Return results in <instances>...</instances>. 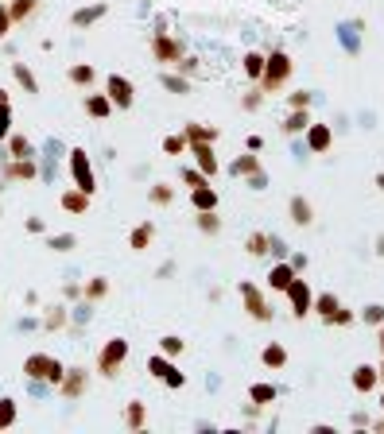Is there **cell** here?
I'll return each mask as SVG.
<instances>
[{
    "label": "cell",
    "mask_w": 384,
    "mask_h": 434,
    "mask_svg": "<svg viewBox=\"0 0 384 434\" xmlns=\"http://www.w3.org/2000/svg\"><path fill=\"white\" fill-rule=\"evenodd\" d=\"M62 361L51 353H31L23 357V376H28V384H59L62 380Z\"/></svg>",
    "instance_id": "obj_1"
},
{
    "label": "cell",
    "mask_w": 384,
    "mask_h": 434,
    "mask_svg": "<svg viewBox=\"0 0 384 434\" xmlns=\"http://www.w3.org/2000/svg\"><path fill=\"white\" fill-rule=\"evenodd\" d=\"M291 55L288 51H272L264 59V74H260V86H264V93H280L283 86H288V78H291Z\"/></svg>",
    "instance_id": "obj_2"
},
{
    "label": "cell",
    "mask_w": 384,
    "mask_h": 434,
    "mask_svg": "<svg viewBox=\"0 0 384 434\" xmlns=\"http://www.w3.org/2000/svg\"><path fill=\"white\" fill-rule=\"evenodd\" d=\"M67 167H70V178H74L78 190H86L89 198H94V194H97V175H94V159H89L86 147H70Z\"/></svg>",
    "instance_id": "obj_3"
},
{
    "label": "cell",
    "mask_w": 384,
    "mask_h": 434,
    "mask_svg": "<svg viewBox=\"0 0 384 434\" xmlns=\"http://www.w3.org/2000/svg\"><path fill=\"white\" fill-rule=\"evenodd\" d=\"M125 361H128V341L125 338H109L101 346V353H97V376L113 380V376L125 368Z\"/></svg>",
    "instance_id": "obj_4"
},
{
    "label": "cell",
    "mask_w": 384,
    "mask_h": 434,
    "mask_svg": "<svg viewBox=\"0 0 384 434\" xmlns=\"http://www.w3.org/2000/svg\"><path fill=\"white\" fill-rule=\"evenodd\" d=\"M148 376H155V380H163L171 392L186 388V372H179L175 361H171L167 353H152V357H148Z\"/></svg>",
    "instance_id": "obj_5"
},
{
    "label": "cell",
    "mask_w": 384,
    "mask_h": 434,
    "mask_svg": "<svg viewBox=\"0 0 384 434\" xmlns=\"http://www.w3.org/2000/svg\"><path fill=\"white\" fill-rule=\"evenodd\" d=\"M183 55H186L183 39L167 35V31H155V35H152V59L159 62V67H175Z\"/></svg>",
    "instance_id": "obj_6"
},
{
    "label": "cell",
    "mask_w": 384,
    "mask_h": 434,
    "mask_svg": "<svg viewBox=\"0 0 384 434\" xmlns=\"http://www.w3.org/2000/svg\"><path fill=\"white\" fill-rule=\"evenodd\" d=\"M237 291H241V302H244V310H249V318H256V322H272V307L264 302V295H260L256 283L244 280Z\"/></svg>",
    "instance_id": "obj_7"
},
{
    "label": "cell",
    "mask_w": 384,
    "mask_h": 434,
    "mask_svg": "<svg viewBox=\"0 0 384 434\" xmlns=\"http://www.w3.org/2000/svg\"><path fill=\"white\" fill-rule=\"evenodd\" d=\"M105 93H109L113 109H132V101H136V86L128 78H120V74L105 78Z\"/></svg>",
    "instance_id": "obj_8"
},
{
    "label": "cell",
    "mask_w": 384,
    "mask_h": 434,
    "mask_svg": "<svg viewBox=\"0 0 384 434\" xmlns=\"http://www.w3.org/2000/svg\"><path fill=\"white\" fill-rule=\"evenodd\" d=\"M55 388H59L62 399H81V396H86V388H89V372H86V368H67Z\"/></svg>",
    "instance_id": "obj_9"
},
{
    "label": "cell",
    "mask_w": 384,
    "mask_h": 434,
    "mask_svg": "<svg viewBox=\"0 0 384 434\" xmlns=\"http://www.w3.org/2000/svg\"><path fill=\"white\" fill-rule=\"evenodd\" d=\"M283 295H288L291 314H295V318H307V314H310V302H315V299H310V283H307V280H299V275H295V280L288 283V291H283Z\"/></svg>",
    "instance_id": "obj_10"
},
{
    "label": "cell",
    "mask_w": 384,
    "mask_h": 434,
    "mask_svg": "<svg viewBox=\"0 0 384 434\" xmlns=\"http://www.w3.org/2000/svg\"><path fill=\"white\" fill-rule=\"evenodd\" d=\"M0 178H8V183H31V178H39V167H35V159H8L0 167Z\"/></svg>",
    "instance_id": "obj_11"
},
{
    "label": "cell",
    "mask_w": 384,
    "mask_h": 434,
    "mask_svg": "<svg viewBox=\"0 0 384 434\" xmlns=\"http://www.w3.org/2000/svg\"><path fill=\"white\" fill-rule=\"evenodd\" d=\"M191 155H194V167L202 171L206 178H218V171H222V163H218V152L214 144H191Z\"/></svg>",
    "instance_id": "obj_12"
},
{
    "label": "cell",
    "mask_w": 384,
    "mask_h": 434,
    "mask_svg": "<svg viewBox=\"0 0 384 434\" xmlns=\"http://www.w3.org/2000/svg\"><path fill=\"white\" fill-rule=\"evenodd\" d=\"M307 147H310V152H315V155H326V152H330V144H334V132H330V125H315V120H310V125H307Z\"/></svg>",
    "instance_id": "obj_13"
},
{
    "label": "cell",
    "mask_w": 384,
    "mask_h": 434,
    "mask_svg": "<svg viewBox=\"0 0 384 434\" xmlns=\"http://www.w3.org/2000/svg\"><path fill=\"white\" fill-rule=\"evenodd\" d=\"M295 280V268H291V260H276L272 268H268V291H288V283Z\"/></svg>",
    "instance_id": "obj_14"
},
{
    "label": "cell",
    "mask_w": 384,
    "mask_h": 434,
    "mask_svg": "<svg viewBox=\"0 0 384 434\" xmlns=\"http://www.w3.org/2000/svg\"><path fill=\"white\" fill-rule=\"evenodd\" d=\"M349 384H354V392H361V396H369V392L380 384V372H377V365H357V368H354V376H349Z\"/></svg>",
    "instance_id": "obj_15"
},
{
    "label": "cell",
    "mask_w": 384,
    "mask_h": 434,
    "mask_svg": "<svg viewBox=\"0 0 384 434\" xmlns=\"http://www.w3.org/2000/svg\"><path fill=\"white\" fill-rule=\"evenodd\" d=\"M105 12H109V4H105V0H97V4H86V8H78V12L70 16V23H74L78 31H86V28H94V23L101 20Z\"/></svg>",
    "instance_id": "obj_16"
},
{
    "label": "cell",
    "mask_w": 384,
    "mask_h": 434,
    "mask_svg": "<svg viewBox=\"0 0 384 434\" xmlns=\"http://www.w3.org/2000/svg\"><path fill=\"white\" fill-rule=\"evenodd\" d=\"M62 210L67 214H74V217H81V214H89V194L86 190H78V186H70V190H62Z\"/></svg>",
    "instance_id": "obj_17"
},
{
    "label": "cell",
    "mask_w": 384,
    "mask_h": 434,
    "mask_svg": "<svg viewBox=\"0 0 384 434\" xmlns=\"http://www.w3.org/2000/svg\"><path fill=\"white\" fill-rule=\"evenodd\" d=\"M8 159H35V144L28 140V136H20V132H8Z\"/></svg>",
    "instance_id": "obj_18"
},
{
    "label": "cell",
    "mask_w": 384,
    "mask_h": 434,
    "mask_svg": "<svg viewBox=\"0 0 384 434\" xmlns=\"http://www.w3.org/2000/svg\"><path fill=\"white\" fill-rule=\"evenodd\" d=\"M288 217L295 221V225H310V221H315V206H310V198H303V194H295V198L288 202Z\"/></svg>",
    "instance_id": "obj_19"
},
{
    "label": "cell",
    "mask_w": 384,
    "mask_h": 434,
    "mask_svg": "<svg viewBox=\"0 0 384 434\" xmlns=\"http://www.w3.org/2000/svg\"><path fill=\"white\" fill-rule=\"evenodd\" d=\"M191 206H194V214H198V210H218V186H210V183L194 186V190H191Z\"/></svg>",
    "instance_id": "obj_20"
},
{
    "label": "cell",
    "mask_w": 384,
    "mask_h": 434,
    "mask_svg": "<svg viewBox=\"0 0 384 434\" xmlns=\"http://www.w3.org/2000/svg\"><path fill=\"white\" fill-rule=\"evenodd\" d=\"M183 140H186V147H191V144H214L218 140V128L214 125H198V120H194V125L183 128Z\"/></svg>",
    "instance_id": "obj_21"
},
{
    "label": "cell",
    "mask_w": 384,
    "mask_h": 434,
    "mask_svg": "<svg viewBox=\"0 0 384 434\" xmlns=\"http://www.w3.org/2000/svg\"><path fill=\"white\" fill-rule=\"evenodd\" d=\"M67 78H70V86H78V89H89V86H94V81H97V67H94V62H74Z\"/></svg>",
    "instance_id": "obj_22"
},
{
    "label": "cell",
    "mask_w": 384,
    "mask_h": 434,
    "mask_svg": "<svg viewBox=\"0 0 384 434\" xmlns=\"http://www.w3.org/2000/svg\"><path fill=\"white\" fill-rule=\"evenodd\" d=\"M152 241H155V225L152 221H140V225L132 229V236H128V249L144 252V249H152Z\"/></svg>",
    "instance_id": "obj_23"
},
{
    "label": "cell",
    "mask_w": 384,
    "mask_h": 434,
    "mask_svg": "<svg viewBox=\"0 0 384 434\" xmlns=\"http://www.w3.org/2000/svg\"><path fill=\"white\" fill-rule=\"evenodd\" d=\"M8 4V16H12V23H28L31 16L39 12V0H4Z\"/></svg>",
    "instance_id": "obj_24"
},
{
    "label": "cell",
    "mask_w": 384,
    "mask_h": 434,
    "mask_svg": "<svg viewBox=\"0 0 384 434\" xmlns=\"http://www.w3.org/2000/svg\"><path fill=\"white\" fill-rule=\"evenodd\" d=\"M260 365H264V368H272V372H280V368L288 365V349H283L280 341L264 346V353H260Z\"/></svg>",
    "instance_id": "obj_25"
},
{
    "label": "cell",
    "mask_w": 384,
    "mask_h": 434,
    "mask_svg": "<svg viewBox=\"0 0 384 434\" xmlns=\"http://www.w3.org/2000/svg\"><path fill=\"white\" fill-rule=\"evenodd\" d=\"M12 74H16V81H20V89H23V93H31V97L39 93V78L31 74L28 62H12Z\"/></svg>",
    "instance_id": "obj_26"
},
{
    "label": "cell",
    "mask_w": 384,
    "mask_h": 434,
    "mask_svg": "<svg viewBox=\"0 0 384 434\" xmlns=\"http://www.w3.org/2000/svg\"><path fill=\"white\" fill-rule=\"evenodd\" d=\"M86 113H89V117H97V120H105L113 113L109 93H86Z\"/></svg>",
    "instance_id": "obj_27"
},
{
    "label": "cell",
    "mask_w": 384,
    "mask_h": 434,
    "mask_svg": "<svg viewBox=\"0 0 384 434\" xmlns=\"http://www.w3.org/2000/svg\"><path fill=\"white\" fill-rule=\"evenodd\" d=\"M276 399H280V388H276V384H252L249 388V404L268 407V404H276Z\"/></svg>",
    "instance_id": "obj_28"
},
{
    "label": "cell",
    "mask_w": 384,
    "mask_h": 434,
    "mask_svg": "<svg viewBox=\"0 0 384 434\" xmlns=\"http://www.w3.org/2000/svg\"><path fill=\"white\" fill-rule=\"evenodd\" d=\"M144 423H148V407H144L140 399H132V404L125 407V427L128 430H144Z\"/></svg>",
    "instance_id": "obj_29"
},
{
    "label": "cell",
    "mask_w": 384,
    "mask_h": 434,
    "mask_svg": "<svg viewBox=\"0 0 384 434\" xmlns=\"http://www.w3.org/2000/svg\"><path fill=\"white\" fill-rule=\"evenodd\" d=\"M264 59L268 55H260V51H249L241 59V70H244V78L249 81H260V74H264Z\"/></svg>",
    "instance_id": "obj_30"
},
{
    "label": "cell",
    "mask_w": 384,
    "mask_h": 434,
    "mask_svg": "<svg viewBox=\"0 0 384 434\" xmlns=\"http://www.w3.org/2000/svg\"><path fill=\"white\" fill-rule=\"evenodd\" d=\"M310 307H315V314L322 318V322H330V314L341 307V302H338V295H330V291H326V295H318V299L310 302Z\"/></svg>",
    "instance_id": "obj_31"
},
{
    "label": "cell",
    "mask_w": 384,
    "mask_h": 434,
    "mask_svg": "<svg viewBox=\"0 0 384 434\" xmlns=\"http://www.w3.org/2000/svg\"><path fill=\"white\" fill-rule=\"evenodd\" d=\"M194 221H198V229H202L206 236H218V233H222V217H218V210H198V217H194Z\"/></svg>",
    "instance_id": "obj_32"
},
{
    "label": "cell",
    "mask_w": 384,
    "mask_h": 434,
    "mask_svg": "<svg viewBox=\"0 0 384 434\" xmlns=\"http://www.w3.org/2000/svg\"><path fill=\"white\" fill-rule=\"evenodd\" d=\"M307 125H310V109H291V117H288V125H283V132H288V136H299V132H307Z\"/></svg>",
    "instance_id": "obj_33"
},
{
    "label": "cell",
    "mask_w": 384,
    "mask_h": 434,
    "mask_svg": "<svg viewBox=\"0 0 384 434\" xmlns=\"http://www.w3.org/2000/svg\"><path fill=\"white\" fill-rule=\"evenodd\" d=\"M81 295H86L89 302H101L105 295H109V280H105V275H94V280H89L86 287H81Z\"/></svg>",
    "instance_id": "obj_34"
},
{
    "label": "cell",
    "mask_w": 384,
    "mask_h": 434,
    "mask_svg": "<svg viewBox=\"0 0 384 434\" xmlns=\"http://www.w3.org/2000/svg\"><path fill=\"white\" fill-rule=\"evenodd\" d=\"M67 322H70L67 307H51V310L43 314V330H67Z\"/></svg>",
    "instance_id": "obj_35"
},
{
    "label": "cell",
    "mask_w": 384,
    "mask_h": 434,
    "mask_svg": "<svg viewBox=\"0 0 384 434\" xmlns=\"http://www.w3.org/2000/svg\"><path fill=\"white\" fill-rule=\"evenodd\" d=\"M268 244H272V236H268V233H249V241H244V252H249V256H264Z\"/></svg>",
    "instance_id": "obj_36"
},
{
    "label": "cell",
    "mask_w": 384,
    "mask_h": 434,
    "mask_svg": "<svg viewBox=\"0 0 384 434\" xmlns=\"http://www.w3.org/2000/svg\"><path fill=\"white\" fill-rule=\"evenodd\" d=\"M148 202H152V206H171V202H175V190H171L167 183H155L148 190Z\"/></svg>",
    "instance_id": "obj_37"
},
{
    "label": "cell",
    "mask_w": 384,
    "mask_h": 434,
    "mask_svg": "<svg viewBox=\"0 0 384 434\" xmlns=\"http://www.w3.org/2000/svg\"><path fill=\"white\" fill-rule=\"evenodd\" d=\"M183 349H186V341L179 338V333H167V338H159V353H167L171 361H175V357L183 353Z\"/></svg>",
    "instance_id": "obj_38"
},
{
    "label": "cell",
    "mask_w": 384,
    "mask_h": 434,
    "mask_svg": "<svg viewBox=\"0 0 384 434\" xmlns=\"http://www.w3.org/2000/svg\"><path fill=\"white\" fill-rule=\"evenodd\" d=\"M8 427H16V399L0 396V430H8Z\"/></svg>",
    "instance_id": "obj_39"
},
{
    "label": "cell",
    "mask_w": 384,
    "mask_h": 434,
    "mask_svg": "<svg viewBox=\"0 0 384 434\" xmlns=\"http://www.w3.org/2000/svg\"><path fill=\"white\" fill-rule=\"evenodd\" d=\"M230 171H233V175H241V178H244V175H256V171H260V159H256V155H241V159H237Z\"/></svg>",
    "instance_id": "obj_40"
},
{
    "label": "cell",
    "mask_w": 384,
    "mask_h": 434,
    "mask_svg": "<svg viewBox=\"0 0 384 434\" xmlns=\"http://www.w3.org/2000/svg\"><path fill=\"white\" fill-rule=\"evenodd\" d=\"M361 322L365 326H384V307L380 302H369V307L361 310Z\"/></svg>",
    "instance_id": "obj_41"
},
{
    "label": "cell",
    "mask_w": 384,
    "mask_h": 434,
    "mask_svg": "<svg viewBox=\"0 0 384 434\" xmlns=\"http://www.w3.org/2000/svg\"><path fill=\"white\" fill-rule=\"evenodd\" d=\"M163 86H167L171 93H186V89H191V78H183V74H163Z\"/></svg>",
    "instance_id": "obj_42"
},
{
    "label": "cell",
    "mask_w": 384,
    "mask_h": 434,
    "mask_svg": "<svg viewBox=\"0 0 384 434\" xmlns=\"http://www.w3.org/2000/svg\"><path fill=\"white\" fill-rule=\"evenodd\" d=\"M74 236H70V233H59V236H47V249H55V252H70V249H74Z\"/></svg>",
    "instance_id": "obj_43"
},
{
    "label": "cell",
    "mask_w": 384,
    "mask_h": 434,
    "mask_svg": "<svg viewBox=\"0 0 384 434\" xmlns=\"http://www.w3.org/2000/svg\"><path fill=\"white\" fill-rule=\"evenodd\" d=\"M183 152H191V147H186V140H183V132L163 140V155H183Z\"/></svg>",
    "instance_id": "obj_44"
},
{
    "label": "cell",
    "mask_w": 384,
    "mask_h": 434,
    "mask_svg": "<svg viewBox=\"0 0 384 434\" xmlns=\"http://www.w3.org/2000/svg\"><path fill=\"white\" fill-rule=\"evenodd\" d=\"M183 183H186V190H194V186H202V183H210L206 175H202L198 167H183Z\"/></svg>",
    "instance_id": "obj_45"
},
{
    "label": "cell",
    "mask_w": 384,
    "mask_h": 434,
    "mask_svg": "<svg viewBox=\"0 0 384 434\" xmlns=\"http://www.w3.org/2000/svg\"><path fill=\"white\" fill-rule=\"evenodd\" d=\"M8 132H12V105L0 101V140H8Z\"/></svg>",
    "instance_id": "obj_46"
},
{
    "label": "cell",
    "mask_w": 384,
    "mask_h": 434,
    "mask_svg": "<svg viewBox=\"0 0 384 434\" xmlns=\"http://www.w3.org/2000/svg\"><path fill=\"white\" fill-rule=\"evenodd\" d=\"M12 28H16V23H12V16H8V4L0 0V43H4L8 35H12Z\"/></svg>",
    "instance_id": "obj_47"
},
{
    "label": "cell",
    "mask_w": 384,
    "mask_h": 434,
    "mask_svg": "<svg viewBox=\"0 0 384 434\" xmlns=\"http://www.w3.org/2000/svg\"><path fill=\"white\" fill-rule=\"evenodd\" d=\"M175 70L183 74V78H194V74H198V59H191V55H183V59L175 62Z\"/></svg>",
    "instance_id": "obj_48"
},
{
    "label": "cell",
    "mask_w": 384,
    "mask_h": 434,
    "mask_svg": "<svg viewBox=\"0 0 384 434\" xmlns=\"http://www.w3.org/2000/svg\"><path fill=\"white\" fill-rule=\"evenodd\" d=\"M260 101H264V93H244V97H241V109L252 113V109H260Z\"/></svg>",
    "instance_id": "obj_49"
},
{
    "label": "cell",
    "mask_w": 384,
    "mask_h": 434,
    "mask_svg": "<svg viewBox=\"0 0 384 434\" xmlns=\"http://www.w3.org/2000/svg\"><path fill=\"white\" fill-rule=\"evenodd\" d=\"M288 101H291V109H310V93H307V89H303V93H291Z\"/></svg>",
    "instance_id": "obj_50"
},
{
    "label": "cell",
    "mask_w": 384,
    "mask_h": 434,
    "mask_svg": "<svg viewBox=\"0 0 384 434\" xmlns=\"http://www.w3.org/2000/svg\"><path fill=\"white\" fill-rule=\"evenodd\" d=\"M268 252H276V260H288V244H283L280 236H272V244H268Z\"/></svg>",
    "instance_id": "obj_51"
},
{
    "label": "cell",
    "mask_w": 384,
    "mask_h": 434,
    "mask_svg": "<svg viewBox=\"0 0 384 434\" xmlns=\"http://www.w3.org/2000/svg\"><path fill=\"white\" fill-rule=\"evenodd\" d=\"M43 217H28V233H43Z\"/></svg>",
    "instance_id": "obj_52"
},
{
    "label": "cell",
    "mask_w": 384,
    "mask_h": 434,
    "mask_svg": "<svg viewBox=\"0 0 384 434\" xmlns=\"http://www.w3.org/2000/svg\"><path fill=\"white\" fill-rule=\"evenodd\" d=\"M291 268H295V275H299L307 268V256H291Z\"/></svg>",
    "instance_id": "obj_53"
},
{
    "label": "cell",
    "mask_w": 384,
    "mask_h": 434,
    "mask_svg": "<svg viewBox=\"0 0 384 434\" xmlns=\"http://www.w3.org/2000/svg\"><path fill=\"white\" fill-rule=\"evenodd\" d=\"M377 252H380V256H384V236H380V241H377Z\"/></svg>",
    "instance_id": "obj_54"
},
{
    "label": "cell",
    "mask_w": 384,
    "mask_h": 434,
    "mask_svg": "<svg viewBox=\"0 0 384 434\" xmlns=\"http://www.w3.org/2000/svg\"><path fill=\"white\" fill-rule=\"evenodd\" d=\"M377 186H380V194H384V175H377Z\"/></svg>",
    "instance_id": "obj_55"
},
{
    "label": "cell",
    "mask_w": 384,
    "mask_h": 434,
    "mask_svg": "<svg viewBox=\"0 0 384 434\" xmlns=\"http://www.w3.org/2000/svg\"><path fill=\"white\" fill-rule=\"evenodd\" d=\"M377 372H380V384H384V361H380V365H377Z\"/></svg>",
    "instance_id": "obj_56"
},
{
    "label": "cell",
    "mask_w": 384,
    "mask_h": 434,
    "mask_svg": "<svg viewBox=\"0 0 384 434\" xmlns=\"http://www.w3.org/2000/svg\"><path fill=\"white\" fill-rule=\"evenodd\" d=\"M380 353H384V330H380Z\"/></svg>",
    "instance_id": "obj_57"
},
{
    "label": "cell",
    "mask_w": 384,
    "mask_h": 434,
    "mask_svg": "<svg viewBox=\"0 0 384 434\" xmlns=\"http://www.w3.org/2000/svg\"><path fill=\"white\" fill-rule=\"evenodd\" d=\"M377 430H380V434H384V419H380V423H377Z\"/></svg>",
    "instance_id": "obj_58"
},
{
    "label": "cell",
    "mask_w": 384,
    "mask_h": 434,
    "mask_svg": "<svg viewBox=\"0 0 384 434\" xmlns=\"http://www.w3.org/2000/svg\"><path fill=\"white\" fill-rule=\"evenodd\" d=\"M380 407H384V392H380Z\"/></svg>",
    "instance_id": "obj_59"
}]
</instances>
